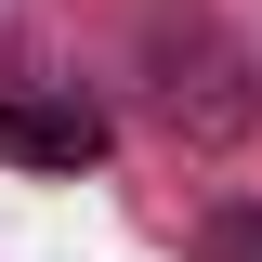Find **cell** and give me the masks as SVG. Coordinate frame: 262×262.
I'll list each match as a JSON object with an SVG mask.
<instances>
[{"instance_id": "6da1fadb", "label": "cell", "mask_w": 262, "mask_h": 262, "mask_svg": "<svg viewBox=\"0 0 262 262\" xmlns=\"http://www.w3.org/2000/svg\"><path fill=\"white\" fill-rule=\"evenodd\" d=\"M0 158L13 170H92L105 158V105H79V92H0Z\"/></svg>"}, {"instance_id": "7a4b0ae2", "label": "cell", "mask_w": 262, "mask_h": 262, "mask_svg": "<svg viewBox=\"0 0 262 262\" xmlns=\"http://www.w3.org/2000/svg\"><path fill=\"white\" fill-rule=\"evenodd\" d=\"M196 262H262V196H223L196 223Z\"/></svg>"}]
</instances>
